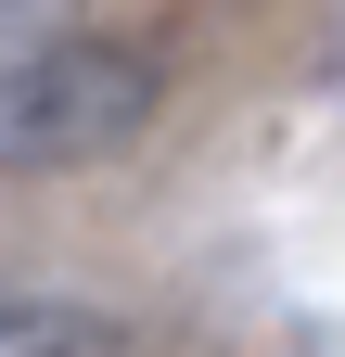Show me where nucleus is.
Here are the masks:
<instances>
[{"label":"nucleus","mask_w":345,"mask_h":357,"mask_svg":"<svg viewBox=\"0 0 345 357\" xmlns=\"http://www.w3.org/2000/svg\"><path fill=\"white\" fill-rule=\"evenodd\" d=\"M154 128V64L128 38H52V52L0 64V178L103 166Z\"/></svg>","instance_id":"1"},{"label":"nucleus","mask_w":345,"mask_h":357,"mask_svg":"<svg viewBox=\"0 0 345 357\" xmlns=\"http://www.w3.org/2000/svg\"><path fill=\"white\" fill-rule=\"evenodd\" d=\"M0 357H115V319H90V306H0Z\"/></svg>","instance_id":"2"}]
</instances>
